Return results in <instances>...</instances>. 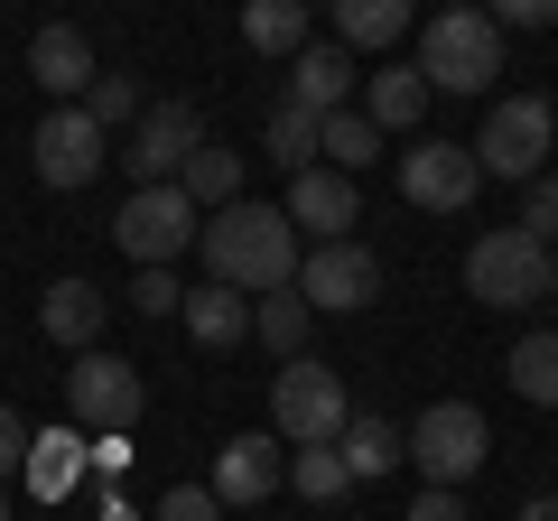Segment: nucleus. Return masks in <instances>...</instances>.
<instances>
[{
  "instance_id": "f8f14e48",
  "label": "nucleus",
  "mask_w": 558,
  "mask_h": 521,
  "mask_svg": "<svg viewBox=\"0 0 558 521\" xmlns=\"http://www.w3.org/2000/svg\"><path fill=\"white\" fill-rule=\"evenodd\" d=\"M205 149V121L186 112V102H149V112L131 121V178L140 186H178V168Z\"/></svg>"
},
{
  "instance_id": "1a4fd4ad",
  "label": "nucleus",
  "mask_w": 558,
  "mask_h": 521,
  "mask_svg": "<svg viewBox=\"0 0 558 521\" xmlns=\"http://www.w3.org/2000/svg\"><path fill=\"white\" fill-rule=\"evenodd\" d=\"M140 401H149V391H140V373L121 354H75V373H65V410H75V428L84 438H102V428H131L140 420Z\"/></svg>"
},
{
  "instance_id": "6e6552de",
  "label": "nucleus",
  "mask_w": 558,
  "mask_h": 521,
  "mask_svg": "<svg viewBox=\"0 0 558 521\" xmlns=\"http://www.w3.org/2000/svg\"><path fill=\"white\" fill-rule=\"evenodd\" d=\"M475 186H484V168H475L465 141H438V131H428V141L400 149V196H410L418 215H465Z\"/></svg>"
},
{
  "instance_id": "39448f33",
  "label": "nucleus",
  "mask_w": 558,
  "mask_h": 521,
  "mask_svg": "<svg viewBox=\"0 0 558 521\" xmlns=\"http://www.w3.org/2000/svg\"><path fill=\"white\" fill-rule=\"evenodd\" d=\"M465 299H484V307H531V299H549V242H531L521 223L475 233V242H465Z\"/></svg>"
},
{
  "instance_id": "b1692460",
  "label": "nucleus",
  "mask_w": 558,
  "mask_h": 521,
  "mask_svg": "<svg viewBox=\"0 0 558 521\" xmlns=\"http://www.w3.org/2000/svg\"><path fill=\"white\" fill-rule=\"evenodd\" d=\"M307 326H317V307H307L299 289H270V299H252V336L270 344L279 363H299V354H307Z\"/></svg>"
},
{
  "instance_id": "4468645a",
  "label": "nucleus",
  "mask_w": 558,
  "mask_h": 521,
  "mask_svg": "<svg viewBox=\"0 0 558 521\" xmlns=\"http://www.w3.org/2000/svg\"><path fill=\"white\" fill-rule=\"evenodd\" d=\"M270 494H279V438H270V428L223 438V457H215V502H223V512H260Z\"/></svg>"
},
{
  "instance_id": "cd10ccee",
  "label": "nucleus",
  "mask_w": 558,
  "mask_h": 521,
  "mask_svg": "<svg viewBox=\"0 0 558 521\" xmlns=\"http://www.w3.org/2000/svg\"><path fill=\"white\" fill-rule=\"evenodd\" d=\"M242 38H252L260 57H299L307 47V10L299 0H252V10H242Z\"/></svg>"
},
{
  "instance_id": "dca6fc26",
  "label": "nucleus",
  "mask_w": 558,
  "mask_h": 521,
  "mask_svg": "<svg viewBox=\"0 0 558 521\" xmlns=\"http://www.w3.org/2000/svg\"><path fill=\"white\" fill-rule=\"evenodd\" d=\"M84 475H94V438H84L75 420H57V428H38V438H28V475H20V484H28L38 502H65Z\"/></svg>"
},
{
  "instance_id": "f704fd0d",
  "label": "nucleus",
  "mask_w": 558,
  "mask_h": 521,
  "mask_svg": "<svg viewBox=\"0 0 558 521\" xmlns=\"http://www.w3.org/2000/svg\"><path fill=\"white\" fill-rule=\"evenodd\" d=\"M400 521H475V512H465L457 494H438V484H418V502H410Z\"/></svg>"
},
{
  "instance_id": "c85d7f7f",
  "label": "nucleus",
  "mask_w": 558,
  "mask_h": 521,
  "mask_svg": "<svg viewBox=\"0 0 558 521\" xmlns=\"http://www.w3.org/2000/svg\"><path fill=\"white\" fill-rule=\"evenodd\" d=\"M289 484H299L307 502H336L354 475H344V457H336V447H299V457H289Z\"/></svg>"
},
{
  "instance_id": "a211bd4d",
  "label": "nucleus",
  "mask_w": 558,
  "mask_h": 521,
  "mask_svg": "<svg viewBox=\"0 0 558 521\" xmlns=\"http://www.w3.org/2000/svg\"><path fill=\"white\" fill-rule=\"evenodd\" d=\"M102 317H112V299H102L94 280H57V289L38 299L47 344H75V354H94V344H102Z\"/></svg>"
},
{
  "instance_id": "a878e982",
  "label": "nucleus",
  "mask_w": 558,
  "mask_h": 521,
  "mask_svg": "<svg viewBox=\"0 0 558 521\" xmlns=\"http://www.w3.org/2000/svg\"><path fill=\"white\" fill-rule=\"evenodd\" d=\"M260 149H270L289 178H307V168H317V112H299V102L279 94V102H270V131H260Z\"/></svg>"
},
{
  "instance_id": "c9c22d12",
  "label": "nucleus",
  "mask_w": 558,
  "mask_h": 521,
  "mask_svg": "<svg viewBox=\"0 0 558 521\" xmlns=\"http://www.w3.org/2000/svg\"><path fill=\"white\" fill-rule=\"evenodd\" d=\"M558 20V0H502L494 10V28H549Z\"/></svg>"
},
{
  "instance_id": "58836bf2",
  "label": "nucleus",
  "mask_w": 558,
  "mask_h": 521,
  "mask_svg": "<svg viewBox=\"0 0 558 521\" xmlns=\"http://www.w3.org/2000/svg\"><path fill=\"white\" fill-rule=\"evenodd\" d=\"M521 521H558V494H531V502H521Z\"/></svg>"
},
{
  "instance_id": "ea45409f",
  "label": "nucleus",
  "mask_w": 558,
  "mask_h": 521,
  "mask_svg": "<svg viewBox=\"0 0 558 521\" xmlns=\"http://www.w3.org/2000/svg\"><path fill=\"white\" fill-rule=\"evenodd\" d=\"M549 307H558V252H549Z\"/></svg>"
},
{
  "instance_id": "412c9836",
  "label": "nucleus",
  "mask_w": 558,
  "mask_h": 521,
  "mask_svg": "<svg viewBox=\"0 0 558 521\" xmlns=\"http://www.w3.org/2000/svg\"><path fill=\"white\" fill-rule=\"evenodd\" d=\"M178 317H186V336H196L205 354H223V344H242V336H252V299H242V289H215V280H205V289H186V307H178Z\"/></svg>"
},
{
  "instance_id": "393cba45",
  "label": "nucleus",
  "mask_w": 558,
  "mask_h": 521,
  "mask_svg": "<svg viewBox=\"0 0 558 521\" xmlns=\"http://www.w3.org/2000/svg\"><path fill=\"white\" fill-rule=\"evenodd\" d=\"M381 159V131L363 112H326L317 121V168H336V178H363V168Z\"/></svg>"
},
{
  "instance_id": "f257e3e1",
  "label": "nucleus",
  "mask_w": 558,
  "mask_h": 521,
  "mask_svg": "<svg viewBox=\"0 0 558 521\" xmlns=\"http://www.w3.org/2000/svg\"><path fill=\"white\" fill-rule=\"evenodd\" d=\"M205 280L215 289H242V299H270V289H299V223H289V205H223V215H205Z\"/></svg>"
},
{
  "instance_id": "7c9ffc66",
  "label": "nucleus",
  "mask_w": 558,
  "mask_h": 521,
  "mask_svg": "<svg viewBox=\"0 0 558 521\" xmlns=\"http://www.w3.org/2000/svg\"><path fill=\"white\" fill-rule=\"evenodd\" d=\"M521 233H531V242H549V252H558V168H549V178H531V186H521Z\"/></svg>"
},
{
  "instance_id": "4be33fe9",
  "label": "nucleus",
  "mask_w": 558,
  "mask_h": 521,
  "mask_svg": "<svg viewBox=\"0 0 558 521\" xmlns=\"http://www.w3.org/2000/svg\"><path fill=\"white\" fill-rule=\"evenodd\" d=\"M418 112H428V75H418V65H381L373 94H363V121H373L381 141H391V131H410Z\"/></svg>"
},
{
  "instance_id": "a19ab883",
  "label": "nucleus",
  "mask_w": 558,
  "mask_h": 521,
  "mask_svg": "<svg viewBox=\"0 0 558 521\" xmlns=\"http://www.w3.org/2000/svg\"><path fill=\"white\" fill-rule=\"evenodd\" d=\"M0 521H10V494H0Z\"/></svg>"
},
{
  "instance_id": "2eb2a0df",
  "label": "nucleus",
  "mask_w": 558,
  "mask_h": 521,
  "mask_svg": "<svg viewBox=\"0 0 558 521\" xmlns=\"http://www.w3.org/2000/svg\"><path fill=\"white\" fill-rule=\"evenodd\" d=\"M28 75L47 84V102H84L94 94V38H84V28H65V20H47L38 38H28Z\"/></svg>"
},
{
  "instance_id": "0eeeda50",
  "label": "nucleus",
  "mask_w": 558,
  "mask_h": 521,
  "mask_svg": "<svg viewBox=\"0 0 558 521\" xmlns=\"http://www.w3.org/2000/svg\"><path fill=\"white\" fill-rule=\"evenodd\" d=\"M196 233H205V215L178 196V186H131V196H121V215H112L121 260H140V270H168Z\"/></svg>"
},
{
  "instance_id": "4c0bfd02",
  "label": "nucleus",
  "mask_w": 558,
  "mask_h": 521,
  "mask_svg": "<svg viewBox=\"0 0 558 521\" xmlns=\"http://www.w3.org/2000/svg\"><path fill=\"white\" fill-rule=\"evenodd\" d=\"M94 521H149V512H131V494H112V484H102V494H94Z\"/></svg>"
},
{
  "instance_id": "423d86ee",
  "label": "nucleus",
  "mask_w": 558,
  "mask_h": 521,
  "mask_svg": "<svg viewBox=\"0 0 558 521\" xmlns=\"http://www.w3.org/2000/svg\"><path fill=\"white\" fill-rule=\"evenodd\" d=\"M484 457H494V428H484L475 401H428V410H418V428H410V465H418V484L457 494V484L475 475Z\"/></svg>"
},
{
  "instance_id": "f03ea898",
  "label": "nucleus",
  "mask_w": 558,
  "mask_h": 521,
  "mask_svg": "<svg viewBox=\"0 0 558 521\" xmlns=\"http://www.w3.org/2000/svg\"><path fill=\"white\" fill-rule=\"evenodd\" d=\"M465 149H475V168H484V178H512V186L549 178V149H558V102H549V94H502Z\"/></svg>"
},
{
  "instance_id": "473e14b6",
  "label": "nucleus",
  "mask_w": 558,
  "mask_h": 521,
  "mask_svg": "<svg viewBox=\"0 0 558 521\" xmlns=\"http://www.w3.org/2000/svg\"><path fill=\"white\" fill-rule=\"evenodd\" d=\"M149 521H223V502H215V484H178Z\"/></svg>"
},
{
  "instance_id": "bb28decb",
  "label": "nucleus",
  "mask_w": 558,
  "mask_h": 521,
  "mask_svg": "<svg viewBox=\"0 0 558 521\" xmlns=\"http://www.w3.org/2000/svg\"><path fill=\"white\" fill-rule=\"evenodd\" d=\"M512 391L539 410H558V326H539V336L512 344Z\"/></svg>"
},
{
  "instance_id": "ddd939ff",
  "label": "nucleus",
  "mask_w": 558,
  "mask_h": 521,
  "mask_svg": "<svg viewBox=\"0 0 558 521\" xmlns=\"http://www.w3.org/2000/svg\"><path fill=\"white\" fill-rule=\"evenodd\" d=\"M289 223H299L307 242H354V223H363V178H336V168L289 178Z\"/></svg>"
},
{
  "instance_id": "9b49d317",
  "label": "nucleus",
  "mask_w": 558,
  "mask_h": 521,
  "mask_svg": "<svg viewBox=\"0 0 558 521\" xmlns=\"http://www.w3.org/2000/svg\"><path fill=\"white\" fill-rule=\"evenodd\" d=\"M38 178L47 186H84L94 178L102 159H112V131H94V112H84V102H47V121H38Z\"/></svg>"
},
{
  "instance_id": "f3484780",
  "label": "nucleus",
  "mask_w": 558,
  "mask_h": 521,
  "mask_svg": "<svg viewBox=\"0 0 558 521\" xmlns=\"http://www.w3.org/2000/svg\"><path fill=\"white\" fill-rule=\"evenodd\" d=\"M289 102H299V112H354V57H344V47H299V57H289Z\"/></svg>"
},
{
  "instance_id": "7ed1b4c3",
  "label": "nucleus",
  "mask_w": 558,
  "mask_h": 521,
  "mask_svg": "<svg viewBox=\"0 0 558 521\" xmlns=\"http://www.w3.org/2000/svg\"><path fill=\"white\" fill-rule=\"evenodd\" d=\"M344 420H354V401H344L336 363L299 354V363H279V373H270V438H289V447H336Z\"/></svg>"
},
{
  "instance_id": "5701e85b",
  "label": "nucleus",
  "mask_w": 558,
  "mask_h": 521,
  "mask_svg": "<svg viewBox=\"0 0 558 521\" xmlns=\"http://www.w3.org/2000/svg\"><path fill=\"white\" fill-rule=\"evenodd\" d=\"M410 0H336V38H344V57L354 47H400L410 38Z\"/></svg>"
},
{
  "instance_id": "6ab92c4d",
  "label": "nucleus",
  "mask_w": 558,
  "mask_h": 521,
  "mask_svg": "<svg viewBox=\"0 0 558 521\" xmlns=\"http://www.w3.org/2000/svg\"><path fill=\"white\" fill-rule=\"evenodd\" d=\"M336 457H344V475H391V465H410V428H391L381 410H354L344 420V438H336Z\"/></svg>"
},
{
  "instance_id": "e433bc0d",
  "label": "nucleus",
  "mask_w": 558,
  "mask_h": 521,
  "mask_svg": "<svg viewBox=\"0 0 558 521\" xmlns=\"http://www.w3.org/2000/svg\"><path fill=\"white\" fill-rule=\"evenodd\" d=\"M121 465H131V428H102V438H94V475H102V484H112V475H121Z\"/></svg>"
},
{
  "instance_id": "9d476101",
  "label": "nucleus",
  "mask_w": 558,
  "mask_h": 521,
  "mask_svg": "<svg viewBox=\"0 0 558 521\" xmlns=\"http://www.w3.org/2000/svg\"><path fill=\"white\" fill-rule=\"evenodd\" d=\"M299 299H307V307H336V317H363V307L381 299V260L363 252V242H307Z\"/></svg>"
},
{
  "instance_id": "2f4dec72",
  "label": "nucleus",
  "mask_w": 558,
  "mask_h": 521,
  "mask_svg": "<svg viewBox=\"0 0 558 521\" xmlns=\"http://www.w3.org/2000/svg\"><path fill=\"white\" fill-rule=\"evenodd\" d=\"M131 307H140V317H178V307H186V289L168 280V270H140V280H131Z\"/></svg>"
},
{
  "instance_id": "c756f323",
  "label": "nucleus",
  "mask_w": 558,
  "mask_h": 521,
  "mask_svg": "<svg viewBox=\"0 0 558 521\" xmlns=\"http://www.w3.org/2000/svg\"><path fill=\"white\" fill-rule=\"evenodd\" d=\"M84 112H94V131H121V121H140L149 102H140L131 75H94V94H84Z\"/></svg>"
},
{
  "instance_id": "20e7f679",
  "label": "nucleus",
  "mask_w": 558,
  "mask_h": 521,
  "mask_svg": "<svg viewBox=\"0 0 558 521\" xmlns=\"http://www.w3.org/2000/svg\"><path fill=\"white\" fill-rule=\"evenodd\" d=\"M418 75L438 84V94H484V84L502 75L494 10H438V20L418 28Z\"/></svg>"
},
{
  "instance_id": "72a5a7b5",
  "label": "nucleus",
  "mask_w": 558,
  "mask_h": 521,
  "mask_svg": "<svg viewBox=\"0 0 558 521\" xmlns=\"http://www.w3.org/2000/svg\"><path fill=\"white\" fill-rule=\"evenodd\" d=\"M28 438H38V428H28L20 410L0 401V484H10V475H28Z\"/></svg>"
},
{
  "instance_id": "aec40b11",
  "label": "nucleus",
  "mask_w": 558,
  "mask_h": 521,
  "mask_svg": "<svg viewBox=\"0 0 558 521\" xmlns=\"http://www.w3.org/2000/svg\"><path fill=\"white\" fill-rule=\"evenodd\" d=\"M178 196L196 205V215H223V205H242V149H223L215 131H205V149L178 168Z\"/></svg>"
}]
</instances>
